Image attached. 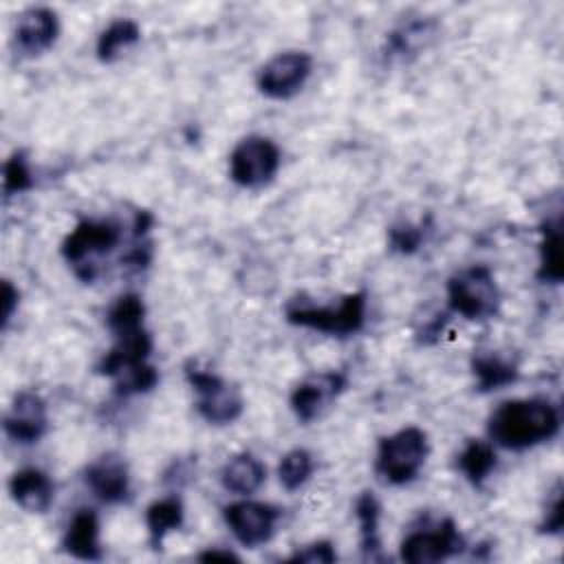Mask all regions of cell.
<instances>
[{"label": "cell", "instance_id": "cell-16", "mask_svg": "<svg viewBox=\"0 0 564 564\" xmlns=\"http://www.w3.org/2000/svg\"><path fill=\"white\" fill-rule=\"evenodd\" d=\"M62 546L66 553H70L77 560L95 562L101 560V546H99V518L93 509H77L70 518Z\"/></svg>", "mask_w": 564, "mask_h": 564}, {"label": "cell", "instance_id": "cell-12", "mask_svg": "<svg viewBox=\"0 0 564 564\" xmlns=\"http://www.w3.org/2000/svg\"><path fill=\"white\" fill-rule=\"evenodd\" d=\"M346 388L341 372H322L295 386L291 392V410L300 421H313Z\"/></svg>", "mask_w": 564, "mask_h": 564}, {"label": "cell", "instance_id": "cell-14", "mask_svg": "<svg viewBox=\"0 0 564 564\" xmlns=\"http://www.w3.org/2000/svg\"><path fill=\"white\" fill-rule=\"evenodd\" d=\"M84 480L93 491V496L108 505L121 502L130 491L128 467L119 456H112V454L90 463L84 471Z\"/></svg>", "mask_w": 564, "mask_h": 564}, {"label": "cell", "instance_id": "cell-23", "mask_svg": "<svg viewBox=\"0 0 564 564\" xmlns=\"http://www.w3.org/2000/svg\"><path fill=\"white\" fill-rule=\"evenodd\" d=\"M379 502L370 491H364L355 502V516L361 529V546L370 557L379 549Z\"/></svg>", "mask_w": 564, "mask_h": 564}, {"label": "cell", "instance_id": "cell-32", "mask_svg": "<svg viewBox=\"0 0 564 564\" xmlns=\"http://www.w3.org/2000/svg\"><path fill=\"white\" fill-rule=\"evenodd\" d=\"M200 562H238L240 557L231 551H223V549H207L203 553L196 555Z\"/></svg>", "mask_w": 564, "mask_h": 564}, {"label": "cell", "instance_id": "cell-20", "mask_svg": "<svg viewBox=\"0 0 564 564\" xmlns=\"http://www.w3.org/2000/svg\"><path fill=\"white\" fill-rule=\"evenodd\" d=\"M141 37V29L134 20H115L110 22L99 40H97V57L101 62H112L115 57H119V53L132 44H137Z\"/></svg>", "mask_w": 564, "mask_h": 564}, {"label": "cell", "instance_id": "cell-21", "mask_svg": "<svg viewBox=\"0 0 564 564\" xmlns=\"http://www.w3.org/2000/svg\"><path fill=\"white\" fill-rule=\"evenodd\" d=\"M143 315H145V306H143L141 297L134 295V293H126V295L117 297V302L110 306V311L106 315V322H108L110 333L115 337H121V335L141 330L143 328Z\"/></svg>", "mask_w": 564, "mask_h": 564}, {"label": "cell", "instance_id": "cell-28", "mask_svg": "<svg viewBox=\"0 0 564 564\" xmlns=\"http://www.w3.org/2000/svg\"><path fill=\"white\" fill-rule=\"evenodd\" d=\"M425 229L423 225H394L390 229V247L399 253H414L423 242Z\"/></svg>", "mask_w": 564, "mask_h": 564}, {"label": "cell", "instance_id": "cell-19", "mask_svg": "<svg viewBox=\"0 0 564 564\" xmlns=\"http://www.w3.org/2000/svg\"><path fill=\"white\" fill-rule=\"evenodd\" d=\"M471 370L480 392L498 390L518 379V368L498 355H478L471 359Z\"/></svg>", "mask_w": 564, "mask_h": 564}, {"label": "cell", "instance_id": "cell-8", "mask_svg": "<svg viewBox=\"0 0 564 564\" xmlns=\"http://www.w3.org/2000/svg\"><path fill=\"white\" fill-rule=\"evenodd\" d=\"M223 518L231 529L234 538L247 546L256 549L271 540L275 531V522L280 518V509L267 502L256 500H240L231 502L223 509Z\"/></svg>", "mask_w": 564, "mask_h": 564}, {"label": "cell", "instance_id": "cell-6", "mask_svg": "<svg viewBox=\"0 0 564 564\" xmlns=\"http://www.w3.org/2000/svg\"><path fill=\"white\" fill-rule=\"evenodd\" d=\"M185 377L198 394L196 410L205 421L214 425H227L242 414L245 401L240 392L231 388L227 381H223L218 375L209 370H200L196 366H187Z\"/></svg>", "mask_w": 564, "mask_h": 564}, {"label": "cell", "instance_id": "cell-31", "mask_svg": "<svg viewBox=\"0 0 564 564\" xmlns=\"http://www.w3.org/2000/svg\"><path fill=\"white\" fill-rule=\"evenodd\" d=\"M562 520H564V513H562V496L557 494L555 500H553V505H551L549 511H546V520H544V524H542V531H546V533H557V531L562 529Z\"/></svg>", "mask_w": 564, "mask_h": 564}, {"label": "cell", "instance_id": "cell-26", "mask_svg": "<svg viewBox=\"0 0 564 564\" xmlns=\"http://www.w3.org/2000/svg\"><path fill=\"white\" fill-rule=\"evenodd\" d=\"M564 275L562 269V238H560V229L557 227H549L544 229V240L540 245V269H538V278L544 282H553L557 284Z\"/></svg>", "mask_w": 564, "mask_h": 564}, {"label": "cell", "instance_id": "cell-27", "mask_svg": "<svg viewBox=\"0 0 564 564\" xmlns=\"http://www.w3.org/2000/svg\"><path fill=\"white\" fill-rule=\"evenodd\" d=\"M33 187V172L29 167V161L24 152H13L4 163V176H2V189L4 196H15Z\"/></svg>", "mask_w": 564, "mask_h": 564}, {"label": "cell", "instance_id": "cell-9", "mask_svg": "<svg viewBox=\"0 0 564 564\" xmlns=\"http://www.w3.org/2000/svg\"><path fill=\"white\" fill-rule=\"evenodd\" d=\"M313 68L311 55L302 51H286L271 57L258 73V88L271 99L293 97L308 79Z\"/></svg>", "mask_w": 564, "mask_h": 564}, {"label": "cell", "instance_id": "cell-11", "mask_svg": "<svg viewBox=\"0 0 564 564\" xmlns=\"http://www.w3.org/2000/svg\"><path fill=\"white\" fill-rule=\"evenodd\" d=\"M4 432L11 441L29 445L44 436L48 416H46V403L37 392L22 390L15 394L9 412L4 414Z\"/></svg>", "mask_w": 564, "mask_h": 564}, {"label": "cell", "instance_id": "cell-1", "mask_svg": "<svg viewBox=\"0 0 564 564\" xmlns=\"http://www.w3.org/2000/svg\"><path fill=\"white\" fill-rule=\"evenodd\" d=\"M560 416L551 401L531 397L500 403L489 419V436L507 449H527L553 438Z\"/></svg>", "mask_w": 564, "mask_h": 564}, {"label": "cell", "instance_id": "cell-3", "mask_svg": "<svg viewBox=\"0 0 564 564\" xmlns=\"http://www.w3.org/2000/svg\"><path fill=\"white\" fill-rule=\"evenodd\" d=\"M121 240V227L115 220H79L62 242V256L75 273L90 282L97 275V260L108 256Z\"/></svg>", "mask_w": 564, "mask_h": 564}, {"label": "cell", "instance_id": "cell-13", "mask_svg": "<svg viewBox=\"0 0 564 564\" xmlns=\"http://www.w3.org/2000/svg\"><path fill=\"white\" fill-rule=\"evenodd\" d=\"M59 24L55 11L46 7H31L20 13L15 22V46L24 55H40L57 40Z\"/></svg>", "mask_w": 564, "mask_h": 564}, {"label": "cell", "instance_id": "cell-7", "mask_svg": "<svg viewBox=\"0 0 564 564\" xmlns=\"http://www.w3.org/2000/svg\"><path fill=\"white\" fill-rule=\"evenodd\" d=\"M280 167V150L267 137H247L242 139L229 156L231 181L242 187H262L267 185Z\"/></svg>", "mask_w": 564, "mask_h": 564}, {"label": "cell", "instance_id": "cell-29", "mask_svg": "<svg viewBox=\"0 0 564 564\" xmlns=\"http://www.w3.org/2000/svg\"><path fill=\"white\" fill-rule=\"evenodd\" d=\"M335 560H337V553L330 542H313L289 557V562H306V564H330Z\"/></svg>", "mask_w": 564, "mask_h": 564}, {"label": "cell", "instance_id": "cell-24", "mask_svg": "<svg viewBox=\"0 0 564 564\" xmlns=\"http://www.w3.org/2000/svg\"><path fill=\"white\" fill-rule=\"evenodd\" d=\"M112 379H115L117 394H139V392H148L156 386L159 372L148 361H139V364L119 368L112 375Z\"/></svg>", "mask_w": 564, "mask_h": 564}, {"label": "cell", "instance_id": "cell-5", "mask_svg": "<svg viewBox=\"0 0 564 564\" xmlns=\"http://www.w3.org/2000/svg\"><path fill=\"white\" fill-rule=\"evenodd\" d=\"M447 302L449 308L467 319H485L498 311L500 291L494 280V273L485 264H474L447 282Z\"/></svg>", "mask_w": 564, "mask_h": 564}, {"label": "cell", "instance_id": "cell-2", "mask_svg": "<svg viewBox=\"0 0 564 564\" xmlns=\"http://www.w3.org/2000/svg\"><path fill=\"white\" fill-rule=\"evenodd\" d=\"M286 319L295 326L313 328L328 335H350L364 326L366 293H350L341 297L337 306H322L304 297H293L286 304Z\"/></svg>", "mask_w": 564, "mask_h": 564}, {"label": "cell", "instance_id": "cell-15", "mask_svg": "<svg viewBox=\"0 0 564 564\" xmlns=\"http://www.w3.org/2000/svg\"><path fill=\"white\" fill-rule=\"evenodd\" d=\"M9 494L13 502L26 513H44L55 496L51 478L37 467H24L9 480Z\"/></svg>", "mask_w": 564, "mask_h": 564}, {"label": "cell", "instance_id": "cell-4", "mask_svg": "<svg viewBox=\"0 0 564 564\" xmlns=\"http://www.w3.org/2000/svg\"><path fill=\"white\" fill-rule=\"evenodd\" d=\"M427 452V434L414 425L403 427L379 441L377 474L390 485H405L416 478L425 465Z\"/></svg>", "mask_w": 564, "mask_h": 564}, {"label": "cell", "instance_id": "cell-22", "mask_svg": "<svg viewBox=\"0 0 564 564\" xmlns=\"http://www.w3.org/2000/svg\"><path fill=\"white\" fill-rule=\"evenodd\" d=\"M496 467V452L487 441H469L458 454V469L469 482L480 485Z\"/></svg>", "mask_w": 564, "mask_h": 564}, {"label": "cell", "instance_id": "cell-18", "mask_svg": "<svg viewBox=\"0 0 564 564\" xmlns=\"http://www.w3.org/2000/svg\"><path fill=\"white\" fill-rule=\"evenodd\" d=\"M181 524H183V502L176 496L154 500L145 509V527L150 533V544L154 549H161L165 535L176 531Z\"/></svg>", "mask_w": 564, "mask_h": 564}, {"label": "cell", "instance_id": "cell-30", "mask_svg": "<svg viewBox=\"0 0 564 564\" xmlns=\"http://www.w3.org/2000/svg\"><path fill=\"white\" fill-rule=\"evenodd\" d=\"M18 297H20L18 289L9 280H4L2 282V326L9 324V319L18 306Z\"/></svg>", "mask_w": 564, "mask_h": 564}, {"label": "cell", "instance_id": "cell-10", "mask_svg": "<svg viewBox=\"0 0 564 564\" xmlns=\"http://www.w3.org/2000/svg\"><path fill=\"white\" fill-rule=\"evenodd\" d=\"M465 549L452 520H443L434 531H414L401 542V560L408 564H434Z\"/></svg>", "mask_w": 564, "mask_h": 564}, {"label": "cell", "instance_id": "cell-17", "mask_svg": "<svg viewBox=\"0 0 564 564\" xmlns=\"http://www.w3.org/2000/svg\"><path fill=\"white\" fill-rule=\"evenodd\" d=\"M267 478L264 465L251 454H238L225 463L220 471V482L227 491L236 496H251L256 494Z\"/></svg>", "mask_w": 564, "mask_h": 564}, {"label": "cell", "instance_id": "cell-25", "mask_svg": "<svg viewBox=\"0 0 564 564\" xmlns=\"http://www.w3.org/2000/svg\"><path fill=\"white\" fill-rule=\"evenodd\" d=\"M311 474H313V456L302 447L286 452L278 465V476L286 491L300 489L311 478Z\"/></svg>", "mask_w": 564, "mask_h": 564}]
</instances>
